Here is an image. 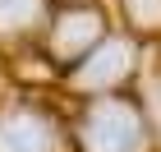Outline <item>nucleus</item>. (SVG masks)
<instances>
[{"label":"nucleus","mask_w":161,"mask_h":152,"mask_svg":"<svg viewBox=\"0 0 161 152\" xmlns=\"http://www.w3.org/2000/svg\"><path fill=\"white\" fill-rule=\"evenodd\" d=\"M83 138L92 152H134L143 129H138V115L124 106V101H101L97 111L87 115Z\"/></svg>","instance_id":"f257e3e1"},{"label":"nucleus","mask_w":161,"mask_h":152,"mask_svg":"<svg viewBox=\"0 0 161 152\" xmlns=\"http://www.w3.org/2000/svg\"><path fill=\"white\" fill-rule=\"evenodd\" d=\"M37 14V0H0V28H23L32 23Z\"/></svg>","instance_id":"39448f33"},{"label":"nucleus","mask_w":161,"mask_h":152,"mask_svg":"<svg viewBox=\"0 0 161 152\" xmlns=\"http://www.w3.org/2000/svg\"><path fill=\"white\" fill-rule=\"evenodd\" d=\"M157 115H161V97H157Z\"/></svg>","instance_id":"0eeeda50"},{"label":"nucleus","mask_w":161,"mask_h":152,"mask_svg":"<svg viewBox=\"0 0 161 152\" xmlns=\"http://www.w3.org/2000/svg\"><path fill=\"white\" fill-rule=\"evenodd\" d=\"M129 5H134V14H138V19H147V23L161 19V0H129Z\"/></svg>","instance_id":"423d86ee"},{"label":"nucleus","mask_w":161,"mask_h":152,"mask_svg":"<svg viewBox=\"0 0 161 152\" xmlns=\"http://www.w3.org/2000/svg\"><path fill=\"white\" fill-rule=\"evenodd\" d=\"M92 32H97V19H92V14H69V19H64V28H60V42H55V46L69 51L74 42H87Z\"/></svg>","instance_id":"20e7f679"},{"label":"nucleus","mask_w":161,"mask_h":152,"mask_svg":"<svg viewBox=\"0 0 161 152\" xmlns=\"http://www.w3.org/2000/svg\"><path fill=\"white\" fill-rule=\"evenodd\" d=\"M51 148V129L46 120H37V115H5L0 120V152H46Z\"/></svg>","instance_id":"f03ea898"},{"label":"nucleus","mask_w":161,"mask_h":152,"mask_svg":"<svg viewBox=\"0 0 161 152\" xmlns=\"http://www.w3.org/2000/svg\"><path fill=\"white\" fill-rule=\"evenodd\" d=\"M129 55H134L129 42H106V46L78 69V83H83V88H106V83H115V78L129 69Z\"/></svg>","instance_id":"7ed1b4c3"}]
</instances>
